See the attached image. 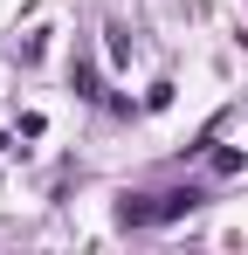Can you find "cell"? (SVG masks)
Masks as SVG:
<instances>
[{
  "label": "cell",
  "instance_id": "277c9868",
  "mask_svg": "<svg viewBox=\"0 0 248 255\" xmlns=\"http://www.w3.org/2000/svg\"><path fill=\"white\" fill-rule=\"evenodd\" d=\"M0 145H7V138H0Z\"/></svg>",
  "mask_w": 248,
  "mask_h": 255
},
{
  "label": "cell",
  "instance_id": "6da1fadb",
  "mask_svg": "<svg viewBox=\"0 0 248 255\" xmlns=\"http://www.w3.org/2000/svg\"><path fill=\"white\" fill-rule=\"evenodd\" d=\"M207 193L200 186H165V193H124L118 200V228H165V221H186Z\"/></svg>",
  "mask_w": 248,
  "mask_h": 255
},
{
  "label": "cell",
  "instance_id": "7a4b0ae2",
  "mask_svg": "<svg viewBox=\"0 0 248 255\" xmlns=\"http://www.w3.org/2000/svg\"><path fill=\"white\" fill-rule=\"evenodd\" d=\"M76 97H90V104H111V90L97 83V69H90V62H76Z\"/></svg>",
  "mask_w": 248,
  "mask_h": 255
},
{
  "label": "cell",
  "instance_id": "3957f363",
  "mask_svg": "<svg viewBox=\"0 0 248 255\" xmlns=\"http://www.w3.org/2000/svg\"><path fill=\"white\" fill-rule=\"evenodd\" d=\"M214 172H221V179H228V172H242V152H235V145H221V152H214Z\"/></svg>",
  "mask_w": 248,
  "mask_h": 255
}]
</instances>
